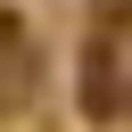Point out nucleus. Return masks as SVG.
<instances>
[{"label": "nucleus", "mask_w": 132, "mask_h": 132, "mask_svg": "<svg viewBox=\"0 0 132 132\" xmlns=\"http://www.w3.org/2000/svg\"><path fill=\"white\" fill-rule=\"evenodd\" d=\"M82 116H91V124L116 116V41H107V33L82 41Z\"/></svg>", "instance_id": "f257e3e1"}, {"label": "nucleus", "mask_w": 132, "mask_h": 132, "mask_svg": "<svg viewBox=\"0 0 132 132\" xmlns=\"http://www.w3.org/2000/svg\"><path fill=\"white\" fill-rule=\"evenodd\" d=\"M33 91V58H25V25L16 16H0V107H16Z\"/></svg>", "instance_id": "f03ea898"}]
</instances>
